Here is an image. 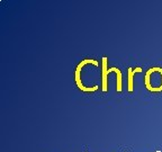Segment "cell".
Instances as JSON below:
<instances>
[{
  "mask_svg": "<svg viewBox=\"0 0 162 152\" xmlns=\"http://www.w3.org/2000/svg\"><path fill=\"white\" fill-rule=\"evenodd\" d=\"M107 58L104 56L103 58V71H101V78H103V91L106 93L108 90V82H107V78H108V68H107Z\"/></svg>",
  "mask_w": 162,
  "mask_h": 152,
  "instance_id": "obj_2",
  "label": "cell"
},
{
  "mask_svg": "<svg viewBox=\"0 0 162 152\" xmlns=\"http://www.w3.org/2000/svg\"><path fill=\"white\" fill-rule=\"evenodd\" d=\"M157 152H160V151H157Z\"/></svg>",
  "mask_w": 162,
  "mask_h": 152,
  "instance_id": "obj_5",
  "label": "cell"
},
{
  "mask_svg": "<svg viewBox=\"0 0 162 152\" xmlns=\"http://www.w3.org/2000/svg\"><path fill=\"white\" fill-rule=\"evenodd\" d=\"M74 79H76L77 86H78V88L81 90V91H84V93H92V91H96V90L99 89V86H98V84H96V86H94V87H91V88L84 86V84L81 81V72L76 71V72H74Z\"/></svg>",
  "mask_w": 162,
  "mask_h": 152,
  "instance_id": "obj_1",
  "label": "cell"
},
{
  "mask_svg": "<svg viewBox=\"0 0 162 152\" xmlns=\"http://www.w3.org/2000/svg\"><path fill=\"white\" fill-rule=\"evenodd\" d=\"M136 72H142V68L137 67L135 69L133 68H129V91L132 93L133 91V78H134V74Z\"/></svg>",
  "mask_w": 162,
  "mask_h": 152,
  "instance_id": "obj_4",
  "label": "cell"
},
{
  "mask_svg": "<svg viewBox=\"0 0 162 152\" xmlns=\"http://www.w3.org/2000/svg\"><path fill=\"white\" fill-rule=\"evenodd\" d=\"M126 152H127V151H126Z\"/></svg>",
  "mask_w": 162,
  "mask_h": 152,
  "instance_id": "obj_6",
  "label": "cell"
},
{
  "mask_svg": "<svg viewBox=\"0 0 162 152\" xmlns=\"http://www.w3.org/2000/svg\"><path fill=\"white\" fill-rule=\"evenodd\" d=\"M110 72H115L116 73V76H117V79H116V90H117V93H120L122 89H123V79H122V72L118 68H109L108 69V74Z\"/></svg>",
  "mask_w": 162,
  "mask_h": 152,
  "instance_id": "obj_3",
  "label": "cell"
}]
</instances>
